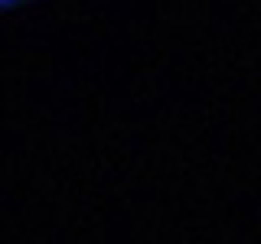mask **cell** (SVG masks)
Wrapping results in <instances>:
<instances>
[{"instance_id": "obj_1", "label": "cell", "mask_w": 261, "mask_h": 244, "mask_svg": "<svg viewBox=\"0 0 261 244\" xmlns=\"http://www.w3.org/2000/svg\"><path fill=\"white\" fill-rule=\"evenodd\" d=\"M10 4H16V0H0V7H10Z\"/></svg>"}]
</instances>
